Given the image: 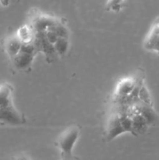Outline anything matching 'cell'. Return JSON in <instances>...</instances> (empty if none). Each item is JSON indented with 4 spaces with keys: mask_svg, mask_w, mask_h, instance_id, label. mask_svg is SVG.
<instances>
[{
    "mask_svg": "<svg viewBox=\"0 0 159 160\" xmlns=\"http://www.w3.org/2000/svg\"><path fill=\"white\" fill-rule=\"evenodd\" d=\"M34 32V44L37 53L48 62L66 55L70 48V30L63 18L46 13L37 8L28 12L27 22Z\"/></svg>",
    "mask_w": 159,
    "mask_h": 160,
    "instance_id": "cell-1",
    "label": "cell"
},
{
    "mask_svg": "<svg viewBox=\"0 0 159 160\" xmlns=\"http://www.w3.org/2000/svg\"><path fill=\"white\" fill-rule=\"evenodd\" d=\"M138 102L154 103L142 71L121 78L116 83L110 106H129Z\"/></svg>",
    "mask_w": 159,
    "mask_h": 160,
    "instance_id": "cell-2",
    "label": "cell"
},
{
    "mask_svg": "<svg viewBox=\"0 0 159 160\" xmlns=\"http://www.w3.org/2000/svg\"><path fill=\"white\" fill-rule=\"evenodd\" d=\"M12 94L11 84L5 83L0 85V123L20 126L26 123V119L14 105Z\"/></svg>",
    "mask_w": 159,
    "mask_h": 160,
    "instance_id": "cell-3",
    "label": "cell"
},
{
    "mask_svg": "<svg viewBox=\"0 0 159 160\" xmlns=\"http://www.w3.org/2000/svg\"><path fill=\"white\" fill-rule=\"evenodd\" d=\"M80 136V128L76 125L69 127L59 134L55 144L62 159L73 158V152Z\"/></svg>",
    "mask_w": 159,
    "mask_h": 160,
    "instance_id": "cell-4",
    "label": "cell"
},
{
    "mask_svg": "<svg viewBox=\"0 0 159 160\" xmlns=\"http://www.w3.org/2000/svg\"><path fill=\"white\" fill-rule=\"evenodd\" d=\"M38 55L33 43H22L21 48L17 55L10 59L12 66L22 72L31 70L34 59Z\"/></svg>",
    "mask_w": 159,
    "mask_h": 160,
    "instance_id": "cell-5",
    "label": "cell"
},
{
    "mask_svg": "<svg viewBox=\"0 0 159 160\" xmlns=\"http://www.w3.org/2000/svg\"><path fill=\"white\" fill-rule=\"evenodd\" d=\"M146 51L159 56V16L151 23L143 42Z\"/></svg>",
    "mask_w": 159,
    "mask_h": 160,
    "instance_id": "cell-6",
    "label": "cell"
},
{
    "mask_svg": "<svg viewBox=\"0 0 159 160\" xmlns=\"http://www.w3.org/2000/svg\"><path fill=\"white\" fill-rule=\"evenodd\" d=\"M23 42L18 38L16 34L9 36L6 38L4 42V49L9 59L16 56L20 51Z\"/></svg>",
    "mask_w": 159,
    "mask_h": 160,
    "instance_id": "cell-7",
    "label": "cell"
},
{
    "mask_svg": "<svg viewBox=\"0 0 159 160\" xmlns=\"http://www.w3.org/2000/svg\"><path fill=\"white\" fill-rule=\"evenodd\" d=\"M125 0H108L105 5V9L112 12H118L124 6Z\"/></svg>",
    "mask_w": 159,
    "mask_h": 160,
    "instance_id": "cell-8",
    "label": "cell"
},
{
    "mask_svg": "<svg viewBox=\"0 0 159 160\" xmlns=\"http://www.w3.org/2000/svg\"><path fill=\"white\" fill-rule=\"evenodd\" d=\"M14 160H31V159L25 154H19L16 156Z\"/></svg>",
    "mask_w": 159,
    "mask_h": 160,
    "instance_id": "cell-9",
    "label": "cell"
},
{
    "mask_svg": "<svg viewBox=\"0 0 159 160\" xmlns=\"http://www.w3.org/2000/svg\"><path fill=\"white\" fill-rule=\"evenodd\" d=\"M14 1H16V0H0V3H1V5L2 6L6 7V6H9L12 2H14Z\"/></svg>",
    "mask_w": 159,
    "mask_h": 160,
    "instance_id": "cell-10",
    "label": "cell"
},
{
    "mask_svg": "<svg viewBox=\"0 0 159 160\" xmlns=\"http://www.w3.org/2000/svg\"><path fill=\"white\" fill-rule=\"evenodd\" d=\"M62 160H73V158H71V159H62Z\"/></svg>",
    "mask_w": 159,
    "mask_h": 160,
    "instance_id": "cell-11",
    "label": "cell"
}]
</instances>
